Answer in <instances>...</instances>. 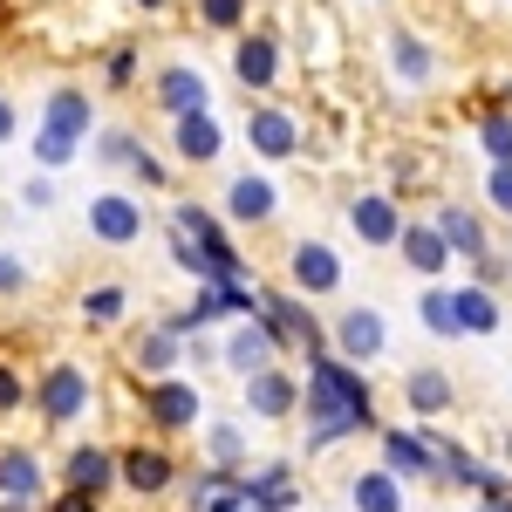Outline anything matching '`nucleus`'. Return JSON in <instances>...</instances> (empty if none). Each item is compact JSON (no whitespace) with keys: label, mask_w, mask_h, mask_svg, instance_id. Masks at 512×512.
<instances>
[{"label":"nucleus","mask_w":512,"mask_h":512,"mask_svg":"<svg viewBox=\"0 0 512 512\" xmlns=\"http://www.w3.org/2000/svg\"><path fill=\"white\" fill-rule=\"evenodd\" d=\"M485 192H492V205H499V212H512V164H499V171H492V185H485Z\"/></svg>","instance_id":"38"},{"label":"nucleus","mask_w":512,"mask_h":512,"mask_svg":"<svg viewBox=\"0 0 512 512\" xmlns=\"http://www.w3.org/2000/svg\"><path fill=\"white\" fill-rule=\"evenodd\" d=\"M212 103V89H205V76L198 69H185V62H171L158 76V110H171V117H185V110H205Z\"/></svg>","instance_id":"11"},{"label":"nucleus","mask_w":512,"mask_h":512,"mask_svg":"<svg viewBox=\"0 0 512 512\" xmlns=\"http://www.w3.org/2000/svg\"><path fill=\"white\" fill-rule=\"evenodd\" d=\"M226 212H233V219H253V226H260V219H274V185H267V178H253V171H246V178H233Z\"/></svg>","instance_id":"17"},{"label":"nucleus","mask_w":512,"mask_h":512,"mask_svg":"<svg viewBox=\"0 0 512 512\" xmlns=\"http://www.w3.org/2000/svg\"><path fill=\"white\" fill-rule=\"evenodd\" d=\"M171 478H178V465L164 458L158 444H130V451H117V485H130L137 499H158V492H171Z\"/></svg>","instance_id":"5"},{"label":"nucleus","mask_w":512,"mask_h":512,"mask_svg":"<svg viewBox=\"0 0 512 512\" xmlns=\"http://www.w3.org/2000/svg\"><path fill=\"white\" fill-rule=\"evenodd\" d=\"M14 123H21V117H14V103H7V96H0V144H7V137H14Z\"/></svg>","instance_id":"41"},{"label":"nucleus","mask_w":512,"mask_h":512,"mask_svg":"<svg viewBox=\"0 0 512 512\" xmlns=\"http://www.w3.org/2000/svg\"><path fill=\"white\" fill-rule=\"evenodd\" d=\"M437 233H444V246H451V253H465V260H472V253H485V233H478L472 212H444V219H437Z\"/></svg>","instance_id":"23"},{"label":"nucleus","mask_w":512,"mask_h":512,"mask_svg":"<svg viewBox=\"0 0 512 512\" xmlns=\"http://www.w3.org/2000/svg\"><path fill=\"white\" fill-rule=\"evenodd\" d=\"M355 506H362V512H403L390 472H362V478H355Z\"/></svg>","instance_id":"24"},{"label":"nucleus","mask_w":512,"mask_h":512,"mask_svg":"<svg viewBox=\"0 0 512 512\" xmlns=\"http://www.w3.org/2000/svg\"><path fill=\"white\" fill-rule=\"evenodd\" d=\"M76 144H82V137L55 130V123H41V130H35V158H41V171H62V164L76 158Z\"/></svg>","instance_id":"25"},{"label":"nucleus","mask_w":512,"mask_h":512,"mask_svg":"<svg viewBox=\"0 0 512 512\" xmlns=\"http://www.w3.org/2000/svg\"><path fill=\"white\" fill-rule=\"evenodd\" d=\"M0 499H41V465L28 451H0Z\"/></svg>","instance_id":"16"},{"label":"nucleus","mask_w":512,"mask_h":512,"mask_svg":"<svg viewBox=\"0 0 512 512\" xmlns=\"http://www.w3.org/2000/svg\"><path fill=\"white\" fill-rule=\"evenodd\" d=\"M178 123V158L185 164H212L219 151H226V137H219V123H212V110H185Z\"/></svg>","instance_id":"12"},{"label":"nucleus","mask_w":512,"mask_h":512,"mask_svg":"<svg viewBox=\"0 0 512 512\" xmlns=\"http://www.w3.org/2000/svg\"><path fill=\"white\" fill-rule=\"evenodd\" d=\"M62 485H76V492H110L117 485V451H103V444H76L69 451V465H62Z\"/></svg>","instance_id":"8"},{"label":"nucleus","mask_w":512,"mask_h":512,"mask_svg":"<svg viewBox=\"0 0 512 512\" xmlns=\"http://www.w3.org/2000/svg\"><path fill=\"white\" fill-rule=\"evenodd\" d=\"M178 362H185V349H178V335H171L164 321H158V328H144V335L130 342V369H137V376H171Z\"/></svg>","instance_id":"9"},{"label":"nucleus","mask_w":512,"mask_h":512,"mask_svg":"<svg viewBox=\"0 0 512 512\" xmlns=\"http://www.w3.org/2000/svg\"><path fill=\"white\" fill-rule=\"evenodd\" d=\"M274 69H280L274 35H239V48H233V76L246 82V89H274Z\"/></svg>","instance_id":"10"},{"label":"nucleus","mask_w":512,"mask_h":512,"mask_svg":"<svg viewBox=\"0 0 512 512\" xmlns=\"http://www.w3.org/2000/svg\"><path fill=\"white\" fill-rule=\"evenodd\" d=\"M28 274H21V260H0V294H21Z\"/></svg>","instance_id":"40"},{"label":"nucleus","mask_w":512,"mask_h":512,"mask_svg":"<svg viewBox=\"0 0 512 512\" xmlns=\"http://www.w3.org/2000/svg\"><path fill=\"white\" fill-rule=\"evenodd\" d=\"M137 7H144V14H158V7H164V0H137Z\"/></svg>","instance_id":"44"},{"label":"nucleus","mask_w":512,"mask_h":512,"mask_svg":"<svg viewBox=\"0 0 512 512\" xmlns=\"http://www.w3.org/2000/svg\"><path fill=\"white\" fill-rule=\"evenodd\" d=\"M198 21L219 28V35H233L239 21H246V0H198Z\"/></svg>","instance_id":"29"},{"label":"nucleus","mask_w":512,"mask_h":512,"mask_svg":"<svg viewBox=\"0 0 512 512\" xmlns=\"http://www.w3.org/2000/svg\"><path fill=\"white\" fill-rule=\"evenodd\" d=\"M424 321H431L437 335H458V308H451V294H431V301H424Z\"/></svg>","instance_id":"34"},{"label":"nucleus","mask_w":512,"mask_h":512,"mask_svg":"<svg viewBox=\"0 0 512 512\" xmlns=\"http://www.w3.org/2000/svg\"><path fill=\"white\" fill-rule=\"evenodd\" d=\"M342 349L362 362V355H376L383 349V321L369 315V308H355V315H342Z\"/></svg>","instance_id":"21"},{"label":"nucleus","mask_w":512,"mask_h":512,"mask_svg":"<svg viewBox=\"0 0 512 512\" xmlns=\"http://www.w3.org/2000/svg\"><path fill=\"white\" fill-rule=\"evenodd\" d=\"M205 451H212L219 465H233V458H239V431H233V424H212V431H205Z\"/></svg>","instance_id":"33"},{"label":"nucleus","mask_w":512,"mask_h":512,"mask_svg":"<svg viewBox=\"0 0 512 512\" xmlns=\"http://www.w3.org/2000/svg\"><path fill=\"white\" fill-rule=\"evenodd\" d=\"M144 417H151L158 431H192L198 417H205V403H198V390L178 383V376H144Z\"/></svg>","instance_id":"3"},{"label":"nucleus","mask_w":512,"mask_h":512,"mask_svg":"<svg viewBox=\"0 0 512 512\" xmlns=\"http://www.w3.org/2000/svg\"><path fill=\"white\" fill-rule=\"evenodd\" d=\"M0 512H35V506L28 499H0Z\"/></svg>","instance_id":"42"},{"label":"nucleus","mask_w":512,"mask_h":512,"mask_svg":"<svg viewBox=\"0 0 512 512\" xmlns=\"http://www.w3.org/2000/svg\"><path fill=\"white\" fill-rule=\"evenodd\" d=\"M246 410H253V417H267V424H274V417H287V410H294V383H287V376H280L274 362H267V369H253V376H246Z\"/></svg>","instance_id":"13"},{"label":"nucleus","mask_w":512,"mask_h":512,"mask_svg":"<svg viewBox=\"0 0 512 512\" xmlns=\"http://www.w3.org/2000/svg\"><path fill=\"white\" fill-rule=\"evenodd\" d=\"M130 76H137V48H110V62H103V82H110V89H130Z\"/></svg>","instance_id":"31"},{"label":"nucleus","mask_w":512,"mask_h":512,"mask_svg":"<svg viewBox=\"0 0 512 512\" xmlns=\"http://www.w3.org/2000/svg\"><path fill=\"white\" fill-rule=\"evenodd\" d=\"M396 69H403V76H417V82H424V76H431V55H424V48H417L410 35H396Z\"/></svg>","instance_id":"32"},{"label":"nucleus","mask_w":512,"mask_h":512,"mask_svg":"<svg viewBox=\"0 0 512 512\" xmlns=\"http://www.w3.org/2000/svg\"><path fill=\"white\" fill-rule=\"evenodd\" d=\"M89 403H96V390H89V369H82V362H48V376L35 383L41 424L69 431V424H82V417H89Z\"/></svg>","instance_id":"2"},{"label":"nucleus","mask_w":512,"mask_h":512,"mask_svg":"<svg viewBox=\"0 0 512 512\" xmlns=\"http://www.w3.org/2000/svg\"><path fill=\"white\" fill-rule=\"evenodd\" d=\"M403 253H410V267H424V274H437V267L451 260L444 233H431V226H410V233H403Z\"/></svg>","instance_id":"22"},{"label":"nucleus","mask_w":512,"mask_h":512,"mask_svg":"<svg viewBox=\"0 0 512 512\" xmlns=\"http://www.w3.org/2000/svg\"><path fill=\"white\" fill-rule=\"evenodd\" d=\"M21 403H28V383H21V376H14V369L0 362V417H14Z\"/></svg>","instance_id":"35"},{"label":"nucleus","mask_w":512,"mask_h":512,"mask_svg":"<svg viewBox=\"0 0 512 512\" xmlns=\"http://www.w3.org/2000/svg\"><path fill=\"white\" fill-rule=\"evenodd\" d=\"M130 171H137V178H144V185H164V164L151 158V151H144V144H137V158H130Z\"/></svg>","instance_id":"39"},{"label":"nucleus","mask_w":512,"mask_h":512,"mask_svg":"<svg viewBox=\"0 0 512 512\" xmlns=\"http://www.w3.org/2000/svg\"><path fill=\"white\" fill-rule=\"evenodd\" d=\"M294 280H301L308 294H328V287L342 280V267H335V253H328V246L301 239V246H294Z\"/></svg>","instance_id":"15"},{"label":"nucleus","mask_w":512,"mask_h":512,"mask_svg":"<svg viewBox=\"0 0 512 512\" xmlns=\"http://www.w3.org/2000/svg\"><path fill=\"white\" fill-rule=\"evenodd\" d=\"M383 451H390V472H403V478L437 465V451H431V444H417L410 431H390V437H383Z\"/></svg>","instance_id":"20"},{"label":"nucleus","mask_w":512,"mask_h":512,"mask_svg":"<svg viewBox=\"0 0 512 512\" xmlns=\"http://www.w3.org/2000/svg\"><path fill=\"white\" fill-rule=\"evenodd\" d=\"M41 123H55V130H69V137H89V96H82V89H48Z\"/></svg>","instance_id":"18"},{"label":"nucleus","mask_w":512,"mask_h":512,"mask_svg":"<svg viewBox=\"0 0 512 512\" xmlns=\"http://www.w3.org/2000/svg\"><path fill=\"white\" fill-rule=\"evenodd\" d=\"M0 21H7V0H0Z\"/></svg>","instance_id":"45"},{"label":"nucleus","mask_w":512,"mask_h":512,"mask_svg":"<svg viewBox=\"0 0 512 512\" xmlns=\"http://www.w3.org/2000/svg\"><path fill=\"white\" fill-rule=\"evenodd\" d=\"M48 512H96V492H76V485H62V492L48 499Z\"/></svg>","instance_id":"37"},{"label":"nucleus","mask_w":512,"mask_h":512,"mask_svg":"<svg viewBox=\"0 0 512 512\" xmlns=\"http://www.w3.org/2000/svg\"><path fill=\"white\" fill-rule=\"evenodd\" d=\"M123 308H130V294H123L117 280H103V287H89V294H82V321H89V328H117Z\"/></svg>","instance_id":"19"},{"label":"nucleus","mask_w":512,"mask_h":512,"mask_svg":"<svg viewBox=\"0 0 512 512\" xmlns=\"http://www.w3.org/2000/svg\"><path fill=\"white\" fill-rule=\"evenodd\" d=\"M308 417H315V437H308L315 451L335 444L342 431H362L369 424V383L349 362H315L308 369Z\"/></svg>","instance_id":"1"},{"label":"nucleus","mask_w":512,"mask_h":512,"mask_svg":"<svg viewBox=\"0 0 512 512\" xmlns=\"http://www.w3.org/2000/svg\"><path fill=\"white\" fill-rule=\"evenodd\" d=\"M260 321L274 328V342H301L308 355L321 349V328H315V315H308L301 301H287V294H267V301H260Z\"/></svg>","instance_id":"7"},{"label":"nucleus","mask_w":512,"mask_h":512,"mask_svg":"<svg viewBox=\"0 0 512 512\" xmlns=\"http://www.w3.org/2000/svg\"><path fill=\"white\" fill-rule=\"evenodd\" d=\"M96 158L103 164H130L137 158V137H130V130H103V137H96Z\"/></svg>","instance_id":"30"},{"label":"nucleus","mask_w":512,"mask_h":512,"mask_svg":"<svg viewBox=\"0 0 512 512\" xmlns=\"http://www.w3.org/2000/svg\"><path fill=\"white\" fill-rule=\"evenodd\" d=\"M485 512H512V499H506V492H499V499H492V506H485Z\"/></svg>","instance_id":"43"},{"label":"nucleus","mask_w":512,"mask_h":512,"mask_svg":"<svg viewBox=\"0 0 512 512\" xmlns=\"http://www.w3.org/2000/svg\"><path fill=\"white\" fill-rule=\"evenodd\" d=\"M246 137L260 158H287L294 151V117L287 110H246Z\"/></svg>","instance_id":"14"},{"label":"nucleus","mask_w":512,"mask_h":512,"mask_svg":"<svg viewBox=\"0 0 512 512\" xmlns=\"http://www.w3.org/2000/svg\"><path fill=\"white\" fill-rule=\"evenodd\" d=\"M219 362H226V369H239V376L267 369V362H274V328H267L260 315H246V328H233V335H226Z\"/></svg>","instance_id":"6"},{"label":"nucleus","mask_w":512,"mask_h":512,"mask_svg":"<svg viewBox=\"0 0 512 512\" xmlns=\"http://www.w3.org/2000/svg\"><path fill=\"white\" fill-rule=\"evenodd\" d=\"M485 151H492L499 164H512V117H492V123H485Z\"/></svg>","instance_id":"36"},{"label":"nucleus","mask_w":512,"mask_h":512,"mask_svg":"<svg viewBox=\"0 0 512 512\" xmlns=\"http://www.w3.org/2000/svg\"><path fill=\"white\" fill-rule=\"evenodd\" d=\"M410 403H417L424 417H437V410L451 403V383H444L437 369H417V376H410Z\"/></svg>","instance_id":"28"},{"label":"nucleus","mask_w":512,"mask_h":512,"mask_svg":"<svg viewBox=\"0 0 512 512\" xmlns=\"http://www.w3.org/2000/svg\"><path fill=\"white\" fill-rule=\"evenodd\" d=\"M89 233L103 239V246H137V239H144V198L96 192L89 198Z\"/></svg>","instance_id":"4"},{"label":"nucleus","mask_w":512,"mask_h":512,"mask_svg":"<svg viewBox=\"0 0 512 512\" xmlns=\"http://www.w3.org/2000/svg\"><path fill=\"white\" fill-rule=\"evenodd\" d=\"M349 219H355V233H362V239H396V212L383 205V198H355Z\"/></svg>","instance_id":"26"},{"label":"nucleus","mask_w":512,"mask_h":512,"mask_svg":"<svg viewBox=\"0 0 512 512\" xmlns=\"http://www.w3.org/2000/svg\"><path fill=\"white\" fill-rule=\"evenodd\" d=\"M451 308H458V328H499V308H492V294H478V287H465V294H451Z\"/></svg>","instance_id":"27"}]
</instances>
